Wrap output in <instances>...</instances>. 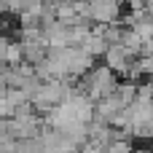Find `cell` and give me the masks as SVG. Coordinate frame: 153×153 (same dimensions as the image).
I'll use <instances>...</instances> for the list:
<instances>
[{
    "label": "cell",
    "instance_id": "cell-1",
    "mask_svg": "<svg viewBox=\"0 0 153 153\" xmlns=\"http://www.w3.org/2000/svg\"><path fill=\"white\" fill-rule=\"evenodd\" d=\"M118 75L110 70V67H105V65H97L91 73H86L81 81H75V89H78V94H86L91 102H100V100H108L116 89H118Z\"/></svg>",
    "mask_w": 153,
    "mask_h": 153
},
{
    "label": "cell",
    "instance_id": "cell-2",
    "mask_svg": "<svg viewBox=\"0 0 153 153\" xmlns=\"http://www.w3.org/2000/svg\"><path fill=\"white\" fill-rule=\"evenodd\" d=\"M124 16V0H89L86 19L94 24H118Z\"/></svg>",
    "mask_w": 153,
    "mask_h": 153
},
{
    "label": "cell",
    "instance_id": "cell-3",
    "mask_svg": "<svg viewBox=\"0 0 153 153\" xmlns=\"http://www.w3.org/2000/svg\"><path fill=\"white\" fill-rule=\"evenodd\" d=\"M140 56H134L132 51H126L124 46H110L108 48V54H105V59H102V65L105 67H110L118 78H124L126 81V75H129V70L134 67V62H137Z\"/></svg>",
    "mask_w": 153,
    "mask_h": 153
},
{
    "label": "cell",
    "instance_id": "cell-4",
    "mask_svg": "<svg viewBox=\"0 0 153 153\" xmlns=\"http://www.w3.org/2000/svg\"><path fill=\"white\" fill-rule=\"evenodd\" d=\"M81 48H83V51H86V54H89L91 59H105V54H108L110 43H108V40H105L102 35H94V32H91V35L86 38V43H83Z\"/></svg>",
    "mask_w": 153,
    "mask_h": 153
},
{
    "label": "cell",
    "instance_id": "cell-5",
    "mask_svg": "<svg viewBox=\"0 0 153 153\" xmlns=\"http://www.w3.org/2000/svg\"><path fill=\"white\" fill-rule=\"evenodd\" d=\"M105 153H137L134 151V143L132 140H116V143H110Z\"/></svg>",
    "mask_w": 153,
    "mask_h": 153
},
{
    "label": "cell",
    "instance_id": "cell-6",
    "mask_svg": "<svg viewBox=\"0 0 153 153\" xmlns=\"http://www.w3.org/2000/svg\"><path fill=\"white\" fill-rule=\"evenodd\" d=\"M13 118V108L5 97H0V121H11Z\"/></svg>",
    "mask_w": 153,
    "mask_h": 153
},
{
    "label": "cell",
    "instance_id": "cell-7",
    "mask_svg": "<svg viewBox=\"0 0 153 153\" xmlns=\"http://www.w3.org/2000/svg\"><path fill=\"white\" fill-rule=\"evenodd\" d=\"M134 137H137V140H151V143H153V118L143 126V129H137V132H134Z\"/></svg>",
    "mask_w": 153,
    "mask_h": 153
},
{
    "label": "cell",
    "instance_id": "cell-8",
    "mask_svg": "<svg viewBox=\"0 0 153 153\" xmlns=\"http://www.w3.org/2000/svg\"><path fill=\"white\" fill-rule=\"evenodd\" d=\"M8 94V81H5V75L0 73V97H5Z\"/></svg>",
    "mask_w": 153,
    "mask_h": 153
}]
</instances>
